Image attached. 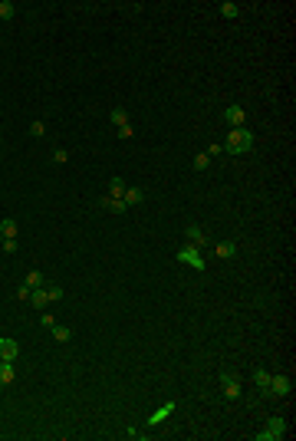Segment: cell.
<instances>
[{"label":"cell","instance_id":"1","mask_svg":"<svg viewBox=\"0 0 296 441\" xmlns=\"http://www.w3.org/2000/svg\"><path fill=\"white\" fill-rule=\"evenodd\" d=\"M227 155H247L253 148V132L250 129H230L227 132V142L220 145Z\"/></svg>","mask_w":296,"mask_h":441},{"label":"cell","instance_id":"2","mask_svg":"<svg viewBox=\"0 0 296 441\" xmlns=\"http://www.w3.org/2000/svg\"><path fill=\"white\" fill-rule=\"evenodd\" d=\"M283 435H286V421L276 415V418L267 421V428H263V431H257V441H280Z\"/></svg>","mask_w":296,"mask_h":441},{"label":"cell","instance_id":"3","mask_svg":"<svg viewBox=\"0 0 296 441\" xmlns=\"http://www.w3.org/2000/svg\"><path fill=\"white\" fill-rule=\"evenodd\" d=\"M178 264H185V267H194V270H204V257H201V250H197V247H191V244H185V247L178 250Z\"/></svg>","mask_w":296,"mask_h":441},{"label":"cell","instance_id":"4","mask_svg":"<svg viewBox=\"0 0 296 441\" xmlns=\"http://www.w3.org/2000/svg\"><path fill=\"white\" fill-rule=\"evenodd\" d=\"M293 392V382H290V375H270V398H286Z\"/></svg>","mask_w":296,"mask_h":441},{"label":"cell","instance_id":"5","mask_svg":"<svg viewBox=\"0 0 296 441\" xmlns=\"http://www.w3.org/2000/svg\"><path fill=\"white\" fill-rule=\"evenodd\" d=\"M175 408H178V402H164L158 412H152V415H148V428H158L161 421H168L171 415H175Z\"/></svg>","mask_w":296,"mask_h":441},{"label":"cell","instance_id":"6","mask_svg":"<svg viewBox=\"0 0 296 441\" xmlns=\"http://www.w3.org/2000/svg\"><path fill=\"white\" fill-rule=\"evenodd\" d=\"M185 241L191 244V247H197V250H208V234L201 231L197 224H191V227H185Z\"/></svg>","mask_w":296,"mask_h":441},{"label":"cell","instance_id":"7","mask_svg":"<svg viewBox=\"0 0 296 441\" xmlns=\"http://www.w3.org/2000/svg\"><path fill=\"white\" fill-rule=\"evenodd\" d=\"M224 119H227L230 129H243V119H247V112H243L241 106H227V109H224Z\"/></svg>","mask_w":296,"mask_h":441},{"label":"cell","instance_id":"8","mask_svg":"<svg viewBox=\"0 0 296 441\" xmlns=\"http://www.w3.org/2000/svg\"><path fill=\"white\" fill-rule=\"evenodd\" d=\"M220 388H224V395L227 398H241V382H237V379H234V375H220Z\"/></svg>","mask_w":296,"mask_h":441},{"label":"cell","instance_id":"9","mask_svg":"<svg viewBox=\"0 0 296 441\" xmlns=\"http://www.w3.org/2000/svg\"><path fill=\"white\" fill-rule=\"evenodd\" d=\"M27 303H30V306H36V309H46L50 306V293H46V287H36L30 293V300H27Z\"/></svg>","mask_w":296,"mask_h":441},{"label":"cell","instance_id":"10","mask_svg":"<svg viewBox=\"0 0 296 441\" xmlns=\"http://www.w3.org/2000/svg\"><path fill=\"white\" fill-rule=\"evenodd\" d=\"M17 353H20V346H17V339H0V359H7V362H13V359H17Z\"/></svg>","mask_w":296,"mask_h":441},{"label":"cell","instance_id":"11","mask_svg":"<svg viewBox=\"0 0 296 441\" xmlns=\"http://www.w3.org/2000/svg\"><path fill=\"white\" fill-rule=\"evenodd\" d=\"M99 204H102L106 211H112V214H125V211H129V204H125L122 198H109V194H106V198L99 201Z\"/></svg>","mask_w":296,"mask_h":441},{"label":"cell","instance_id":"12","mask_svg":"<svg viewBox=\"0 0 296 441\" xmlns=\"http://www.w3.org/2000/svg\"><path fill=\"white\" fill-rule=\"evenodd\" d=\"M253 386L263 392V398H270V372H263V369H257L253 372Z\"/></svg>","mask_w":296,"mask_h":441},{"label":"cell","instance_id":"13","mask_svg":"<svg viewBox=\"0 0 296 441\" xmlns=\"http://www.w3.org/2000/svg\"><path fill=\"white\" fill-rule=\"evenodd\" d=\"M122 201H125L129 208H135V204H142V201H145V191H142V188H125Z\"/></svg>","mask_w":296,"mask_h":441},{"label":"cell","instance_id":"14","mask_svg":"<svg viewBox=\"0 0 296 441\" xmlns=\"http://www.w3.org/2000/svg\"><path fill=\"white\" fill-rule=\"evenodd\" d=\"M13 379H17V372H13V362L0 359V386H10Z\"/></svg>","mask_w":296,"mask_h":441},{"label":"cell","instance_id":"15","mask_svg":"<svg viewBox=\"0 0 296 441\" xmlns=\"http://www.w3.org/2000/svg\"><path fill=\"white\" fill-rule=\"evenodd\" d=\"M50 332H53L56 342H69V339H73V330H69V326H59V323H53V326H50Z\"/></svg>","mask_w":296,"mask_h":441},{"label":"cell","instance_id":"16","mask_svg":"<svg viewBox=\"0 0 296 441\" xmlns=\"http://www.w3.org/2000/svg\"><path fill=\"white\" fill-rule=\"evenodd\" d=\"M109 119H112V125H115V129H122V125H129V112L122 109V106H115V109L109 112Z\"/></svg>","mask_w":296,"mask_h":441},{"label":"cell","instance_id":"17","mask_svg":"<svg viewBox=\"0 0 296 441\" xmlns=\"http://www.w3.org/2000/svg\"><path fill=\"white\" fill-rule=\"evenodd\" d=\"M214 250H217V257H224V260H230V257L237 254V244H234V241H220L217 247H214Z\"/></svg>","mask_w":296,"mask_h":441},{"label":"cell","instance_id":"18","mask_svg":"<svg viewBox=\"0 0 296 441\" xmlns=\"http://www.w3.org/2000/svg\"><path fill=\"white\" fill-rule=\"evenodd\" d=\"M17 17V3L13 0H0V20H13Z\"/></svg>","mask_w":296,"mask_h":441},{"label":"cell","instance_id":"19","mask_svg":"<svg viewBox=\"0 0 296 441\" xmlns=\"http://www.w3.org/2000/svg\"><path fill=\"white\" fill-rule=\"evenodd\" d=\"M125 181H122V178H112L109 181V198H122V194H125Z\"/></svg>","mask_w":296,"mask_h":441},{"label":"cell","instance_id":"20","mask_svg":"<svg viewBox=\"0 0 296 441\" xmlns=\"http://www.w3.org/2000/svg\"><path fill=\"white\" fill-rule=\"evenodd\" d=\"M0 237H17V220H0Z\"/></svg>","mask_w":296,"mask_h":441},{"label":"cell","instance_id":"21","mask_svg":"<svg viewBox=\"0 0 296 441\" xmlns=\"http://www.w3.org/2000/svg\"><path fill=\"white\" fill-rule=\"evenodd\" d=\"M220 13H224L227 20H237V17H241V10H237V3H230V0H224V3H220Z\"/></svg>","mask_w":296,"mask_h":441},{"label":"cell","instance_id":"22","mask_svg":"<svg viewBox=\"0 0 296 441\" xmlns=\"http://www.w3.org/2000/svg\"><path fill=\"white\" fill-rule=\"evenodd\" d=\"M211 165V155L208 152H201V155H194V162H191V168H194V171H204V168Z\"/></svg>","mask_w":296,"mask_h":441},{"label":"cell","instance_id":"23","mask_svg":"<svg viewBox=\"0 0 296 441\" xmlns=\"http://www.w3.org/2000/svg\"><path fill=\"white\" fill-rule=\"evenodd\" d=\"M27 287H30V290L43 287V274H40V270H30V274H27Z\"/></svg>","mask_w":296,"mask_h":441},{"label":"cell","instance_id":"24","mask_svg":"<svg viewBox=\"0 0 296 441\" xmlns=\"http://www.w3.org/2000/svg\"><path fill=\"white\" fill-rule=\"evenodd\" d=\"M0 247H3L7 254H17V247H20V244H17V237H0Z\"/></svg>","mask_w":296,"mask_h":441},{"label":"cell","instance_id":"25","mask_svg":"<svg viewBox=\"0 0 296 441\" xmlns=\"http://www.w3.org/2000/svg\"><path fill=\"white\" fill-rule=\"evenodd\" d=\"M30 135H33V138H43V135H46V125H43L40 119H36V122H30Z\"/></svg>","mask_w":296,"mask_h":441},{"label":"cell","instance_id":"26","mask_svg":"<svg viewBox=\"0 0 296 441\" xmlns=\"http://www.w3.org/2000/svg\"><path fill=\"white\" fill-rule=\"evenodd\" d=\"M53 162H56V165H66V162H69V152H66V148H56V152H53Z\"/></svg>","mask_w":296,"mask_h":441},{"label":"cell","instance_id":"27","mask_svg":"<svg viewBox=\"0 0 296 441\" xmlns=\"http://www.w3.org/2000/svg\"><path fill=\"white\" fill-rule=\"evenodd\" d=\"M46 293H50V303H56V300H63V287H46Z\"/></svg>","mask_w":296,"mask_h":441},{"label":"cell","instance_id":"28","mask_svg":"<svg viewBox=\"0 0 296 441\" xmlns=\"http://www.w3.org/2000/svg\"><path fill=\"white\" fill-rule=\"evenodd\" d=\"M115 135H119V138H132L135 129H132V125H122V129H115Z\"/></svg>","mask_w":296,"mask_h":441},{"label":"cell","instance_id":"29","mask_svg":"<svg viewBox=\"0 0 296 441\" xmlns=\"http://www.w3.org/2000/svg\"><path fill=\"white\" fill-rule=\"evenodd\" d=\"M125 435H129V438H138V441H142V438H148V435H145V431H138V428H129Z\"/></svg>","mask_w":296,"mask_h":441},{"label":"cell","instance_id":"30","mask_svg":"<svg viewBox=\"0 0 296 441\" xmlns=\"http://www.w3.org/2000/svg\"><path fill=\"white\" fill-rule=\"evenodd\" d=\"M30 293H33V290H30V287H27V283H23V287H20V290H17V297H20V300H30Z\"/></svg>","mask_w":296,"mask_h":441}]
</instances>
